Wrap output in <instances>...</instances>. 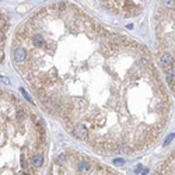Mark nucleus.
<instances>
[{"label": "nucleus", "instance_id": "1", "mask_svg": "<svg viewBox=\"0 0 175 175\" xmlns=\"http://www.w3.org/2000/svg\"><path fill=\"white\" fill-rule=\"evenodd\" d=\"M13 60L35 98L102 156H134L167 129L171 99L153 55L69 2L45 6L17 31Z\"/></svg>", "mask_w": 175, "mask_h": 175}, {"label": "nucleus", "instance_id": "2", "mask_svg": "<svg viewBox=\"0 0 175 175\" xmlns=\"http://www.w3.org/2000/svg\"><path fill=\"white\" fill-rule=\"evenodd\" d=\"M46 154L41 119L14 92L0 88V174H37Z\"/></svg>", "mask_w": 175, "mask_h": 175}, {"label": "nucleus", "instance_id": "3", "mask_svg": "<svg viewBox=\"0 0 175 175\" xmlns=\"http://www.w3.org/2000/svg\"><path fill=\"white\" fill-rule=\"evenodd\" d=\"M157 59L175 95V0H160L154 16Z\"/></svg>", "mask_w": 175, "mask_h": 175}, {"label": "nucleus", "instance_id": "4", "mask_svg": "<svg viewBox=\"0 0 175 175\" xmlns=\"http://www.w3.org/2000/svg\"><path fill=\"white\" fill-rule=\"evenodd\" d=\"M56 171L59 174H114L112 169L77 153L59 157L56 160Z\"/></svg>", "mask_w": 175, "mask_h": 175}, {"label": "nucleus", "instance_id": "5", "mask_svg": "<svg viewBox=\"0 0 175 175\" xmlns=\"http://www.w3.org/2000/svg\"><path fill=\"white\" fill-rule=\"evenodd\" d=\"M109 11L122 17H132L143 10L146 0H99Z\"/></svg>", "mask_w": 175, "mask_h": 175}, {"label": "nucleus", "instance_id": "6", "mask_svg": "<svg viewBox=\"0 0 175 175\" xmlns=\"http://www.w3.org/2000/svg\"><path fill=\"white\" fill-rule=\"evenodd\" d=\"M156 172L157 174H175V150L167 158V161L156 169Z\"/></svg>", "mask_w": 175, "mask_h": 175}, {"label": "nucleus", "instance_id": "7", "mask_svg": "<svg viewBox=\"0 0 175 175\" xmlns=\"http://www.w3.org/2000/svg\"><path fill=\"white\" fill-rule=\"evenodd\" d=\"M6 34H7V21L2 14H0V63L3 60V49L4 42H6Z\"/></svg>", "mask_w": 175, "mask_h": 175}]
</instances>
